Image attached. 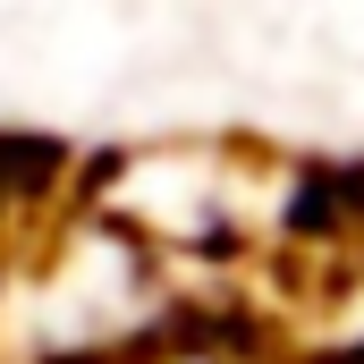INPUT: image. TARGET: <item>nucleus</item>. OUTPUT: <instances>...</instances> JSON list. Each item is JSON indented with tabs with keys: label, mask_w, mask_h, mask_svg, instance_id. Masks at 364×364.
Instances as JSON below:
<instances>
[]
</instances>
